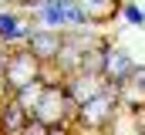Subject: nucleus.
<instances>
[{
	"label": "nucleus",
	"mask_w": 145,
	"mask_h": 135,
	"mask_svg": "<svg viewBox=\"0 0 145 135\" xmlns=\"http://www.w3.org/2000/svg\"><path fill=\"white\" fill-rule=\"evenodd\" d=\"M0 34H14V17H0Z\"/></svg>",
	"instance_id": "f257e3e1"
}]
</instances>
